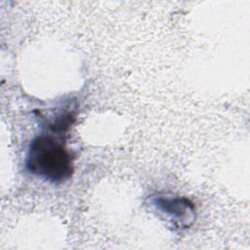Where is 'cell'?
<instances>
[{
  "instance_id": "6da1fadb",
  "label": "cell",
  "mask_w": 250,
  "mask_h": 250,
  "mask_svg": "<svg viewBox=\"0 0 250 250\" xmlns=\"http://www.w3.org/2000/svg\"><path fill=\"white\" fill-rule=\"evenodd\" d=\"M26 169L51 183H63L73 174V159L62 140L40 135L32 140L26 155Z\"/></svg>"
},
{
  "instance_id": "7a4b0ae2",
  "label": "cell",
  "mask_w": 250,
  "mask_h": 250,
  "mask_svg": "<svg viewBox=\"0 0 250 250\" xmlns=\"http://www.w3.org/2000/svg\"><path fill=\"white\" fill-rule=\"evenodd\" d=\"M158 205L163 209L166 213L170 214L171 217L184 218V215L187 214L189 210H192V206L187 199H172L167 200L163 198H159L157 200ZM183 220V219H182Z\"/></svg>"
}]
</instances>
